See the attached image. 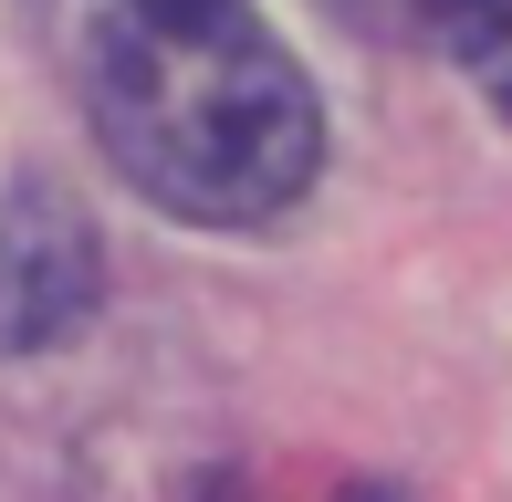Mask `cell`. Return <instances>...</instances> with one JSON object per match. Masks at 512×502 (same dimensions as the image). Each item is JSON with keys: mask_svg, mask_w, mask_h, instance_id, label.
Here are the masks:
<instances>
[{"mask_svg": "<svg viewBox=\"0 0 512 502\" xmlns=\"http://www.w3.org/2000/svg\"><path fill=\"white\" fill-rule=\"evenodd\" d=\"M95 136L178 220H283L324 168V105L251 0H115L95 32Z\"/></svg>", "mask_w": 512, "mask_h": 502, "instance_id": "6da1fadb", "label": "cell"}, {"mask_svg": "<svg viewBox=\"0 0 512 502\" xmlns=\"http://www.w3.org/2000/svg\"><path fill=\"white\" fill-rule=\"evenodd\" d=\"M105 293V251L95 220L74 210V189L53 178H21L0 199V356H42L95 314Z\"/></svg>", "mask_w": 512, "mask_h": 502, "instance_id": "7a4b0ae2", "label": "cell"}, {"mask_svg": "<svg viewBox=\"0 0 512 502\" xmlns=\"http://www.w3.org/2000/svg\"><path fill=\"white\" fill-rule=\"evenodd\" d=\"M429 32L460 53V74L481 84V95L512 116V0H439L429 11Z\"/></svg>", "mask_w": 512, "mask_h": 502, "instance_id": "3957f363", "label": "cell"}]
</instances>
